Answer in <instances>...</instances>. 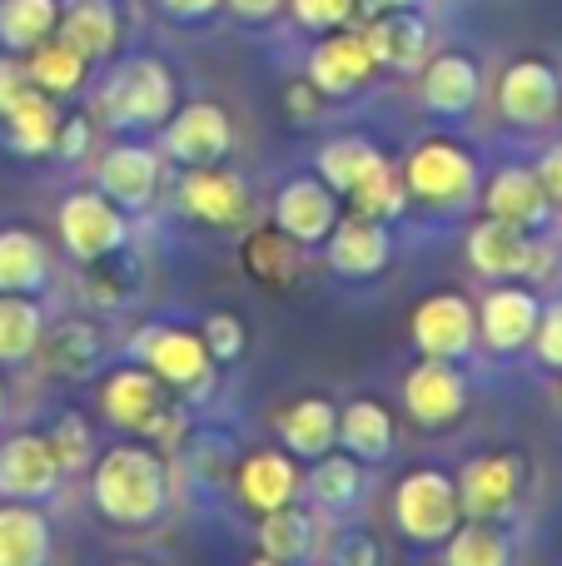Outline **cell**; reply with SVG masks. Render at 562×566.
<instances>
[{"label": "cell", "instance_id": "obj_1", "mask_svg": "<svg viewBox=\"0 0 562 566\" xmlns=\"http://www.w3.org/2000/svg\"><path fill=\"white\" fill-rule=\"evenodd\" d=\"M95 512L115 527H149L169 507V468L145 442H115L90 468Z\"/></svg>", "mask_w": 562, "mask_h": 566}, {"label": "cell", "instance_id": "obj_2", "mask_svg": "<svg viewBox=\"0 0 562 566\" xmlns=\"http://www.w3.org/2000/svg\"><path fill=\"white\" fill-rule=\"evenodd\" d=\"M398 175H404L408 205H418L424 214H438V219L468 214L478 205V189H483V169H478L473 149L448 135L418 139L404 155Z\"/></svg>", "mask_w": 562, "mask_h": 566}, {"label": "cell", "instance_id": "obj_3", "mask_svg": "<svg viewBox=\"0 0 562 566\" xmlns=\"http://www.w3.org/2000/svg\"><path fill=\"white\" fill-rule=\"evenodd\" d=\"M175 70L155 55H135V60H119L115 75L100 85V119L110 129H159L169 115H175Z\"/></svg>", "mask_w": 562, "mask_h": 566}, {"label": "cell", "instance_id": "obj_4", "mask_svg": "<svg viewBox=\"0 0 562 566\" xmlns=\"http://www.w3.org/2000/svg\"><path fill=\"white\" fill-rule=\"evenodd\" d=\"M388 512H394V527L404 542L444 547L458 532V522H464V497H458V482L444 468H414L398 478Z\"/></svg>", "mask_w": 562, "mask_h": 566}, {"label": "cell", "instance_id": "obj_5", "mask_svg": "<svg viewBox=\"0 0 562 566\" xmlns=\"http://www.w3.org/2000/svg\"><path fill=\"white\" fill-rule=\"evenodd\" d=\"M60 244L75 264H110L129 244V214L105 195V189H75L55 209Z\"/></svg>", "mask_w": 562, "mask_h": 566}, {"label": "cell", "instance_id": "obj_6", "mask_svg": "<svg viewBox=\"0 0 562 566\" xmlns=\"http://www.w3.org/2000/svg\"><path fill=\"white\" fill-rule=\"evenodd\" d=\"M135 363H145L165 388L189 392V398H205L215 388V368L219 363L209 358L205 338L189 328H175V323H155V328H139L135 343H129Z\"/></svg>", "mask_w": 562, "mask_h": 566}, {"label": "cell", "instance_id": "obj_7", "mask_svg": "<svg viewBox=\"0 0 562 566\" xmlns=\"http://www.w3.org/2000/svg\"><path fill=\"white\" fill-rule=\"evenodd\" d=\"M100 412H105L110 428L135 432V438H169V432H179V422H169L175 412L165 402V382L145 363L115 368L100 382Z\"/></svg>", "mask_w": 562, "mask_h": 566}, {"label": "cell", "instance_id": "obj_8", "mask_svg": "<svg viewBox=\"0 0 562 566\" xmlns=\"http://www.w3.org/2000/svg\"><path fill=\"white\" fill-rule=\"evenodd\" d=\"M159 149L165 159L195 169V165H225V155L235 149V119L215 99H189L175 105V115L159 125Z\"/></svg>", "mask_w": 562, "mask_h": 566}, {"label": "cell", "instance_id": "obj_9", "mask_svg": "<svg viewBox=\"0 0 562 566\" xmlns=\"http://www.w3.org/2000/svg\"><path fill=\"white\" fill-rule=\"evenodd\" d=\"M473 308H478V343H483L488 353L513 358V353L533 348L538 318H543V298H538L528 283H518V279L488 283V293Z\"/></svg>", "mask_w": 562, "mask_h": 566}, {"label": "cell", "instance_id": "obj_10", "mask_svg": "<svg viewBox=\"0 0 562 566\" xmlns=\"http://www.w3.org/2000/svg\"><path fill=\"white\" fill-rule=\"evenodd\" d=\"M468 264L473 274H483L488 283H503V279H543L548 274V249L538 244L528 229H513L503 219H478L468 229Z\"/></svg>", "mask_w": 562, "mask_h": 566}, {"label": "cell", "instance_id": "obj_11", "mask_svg": "<svg viewBox=\"0 0 562 566\" xmlns=\"http://www.w3.org/2000/svg\"><path fill=\"white\" fill-rule=\"evenodd\" d=\"M179 209L205 229H249L254 219V189L225 165H195L179 179Z\"/></svg>", "mask_w": 562, "mask_h": 566}, {"label": "cell", "instance_id": "obj_12", "mask_svg": "<svg viewBox=\"0 0 562 566\" xmlns=\"http://www.w3.org/2000/svg\"><path fill=\"white\" fill-rule=\"evenodd\" d=\"M454 482H458V497H464V517L503 522L523 502L528 462L523 452H478L473 462H464V472Z\"/></svg>", "mask_w": 562, "mask_h": 566}, {"label": "cell", "instance_id": "obj_13", "mask_svg": "<svg viewBox=\"0 0 562 566\" xmlns=\"http://www.w3.org/2000/svg\"><path fill=\"white\" fill-rule=\"evenodd\" d=\"M408 333H414V348L424 353V358L464 363L468 353L478 348V308L464 298V293L438 289L414 308Z\"/></svg>", "mask_w": 562, "mask_h": 566}, {"label": "cell", "instance_id": "obj_14", "mask_svg": "<svg viewBox=\"0 0 562 566\" xmlns=\"http://www.w3.org/2000/svg\"><path fill=\"white\" fill-rule=\"evenodd\" d=\"M468 378L458 363L448 358H424L408 368L404 378V412L414 418V428L424 432H438V428H454V422H464L468 412Z\"/></svg>", "mask_w": 562, "mask_h": 566}, {"label": "cell", "instance_id": "obj_15", "mask_svg": "<svg viewBox=\"0 0 562 566\" xmlns=\"http://www.w3.org/2000/svg\"><path fill=\"white\" fill-rule=\"evenodd\" d=\"M378 60H374V45L358 25H339V30H324L314 50H309V85L319 90L324 99H348L374 80Z\"/></svg>", "mask_w": 562, "mask_h": 566}, {"label": "cell", "instance_id": "obj_16", "mask_svg": "<svg viewBox=\"0 0 562 566\" xmlns=\"http://www.w3.org/2000/svg\"><path fill=\"white\" fill-rule=\"evenodd\" d=\"M558 99H562V75L538 55L513 60V65L498 75V115L513 129L558 125Z\"/></svg>", "mask_w": 562, "mask_h": 566}, {"label": "cell", "instance_id": "obj_17", "mask_svg": "<svg viewBox=\"0 0 562 566\" xmlns=\"http://www.w3.org/2000/svg\"><path fill=\"white\" fill-rule=\"evenodd\" d=\"M483 99V65L468 50H434L418 70V105L438 119H468Z\"/></svg>", "mask_w": 562, "mask_h": 566}, {"label": "cell", "instance_id": "obj_18", "mask_svg": "<svg viewBox=\"0 0 562 566\" xmlns=\"http://www.w3.org/2000/svg\"><path fill=\"white\" fill-rule=\"evenodd\" d=\"M324 264L334 269L339 279H378L388 264H394V234H388L384 219L368 214H339L334 234L324 239Z\"/></svg>", "mask_w": 562, "mask_h": 566}, {"label": "cell", "instance_id": "obj_19", "mask_svg": "<svg viewBox=\"0 0 562 566\" xmlns=\"http://www.w3.org/2000/svg\"><path fill=\"white\" fill-rule=\"evenodd\" d=\"M159 179H165V149H149V145H110L100 155V169H95V189H105L125 214L135 209H149L159 195Z\"/></svg>", "mask_w": 562, "mask_h": 566}, {"label": "cell", "instance_id": "obj_20", "mask_svg": "<svg viewBox=\"0 0 562 566\" xmlns=\"http://www.w3.org/2000/svg\"><path fill=\"white\" fill-rule=\"evenodd\" d=\"M60 462L45 432H10L0 442V497L6 502H50L60 488Z\"/></svg>", "mask_w": 562, "mask_h": 566}, {"label": "cell", "instance_id": "obj_21", "mask_svg": "<svg viewBox=\"0 0 562 566\" xmlns=\"http://www.w3.org/2000/svg\"><path fill=\"white\" fill-rule=\"evenodd\" d=\"M339 214H344V209H339V195L319 175L284 179V185H279V195H274V224L284 229L294 244H304V249L324 244V239L334 234Z\"/></svg>", "mask_w": 562, "mask_h": 566}, {"label": "cell", "instance_id": "obj_22", "mask_svg": "<svg viewBox=\"0 0 562 566\" xmlns=\"http://www.w3.org/2000/svg\"><path fill=\"white\" fill-rule=\"evenodd\" d=\"M235 492L254 517L274 507H289V502L304 497V472H299V458L284 448H254L239 458L235 468Z\"/></svg>", "mask_w": 562, "mask_h": 566}, {"label": "cell", "instance_id": "obj_23", "mask_svg": "<svg viewBox=\"0 0 562 566\" xmlns=\"http://www.w3.org/2000/svg\"><path fill=\"white\" fill-rule=\"evenodd\" d=\"M478 205H483L488 219H503V224L528 229V234H538V229L553 224V199L543 195L533 165L493 169V175L483 179V189H478Z\"/></svg>", "mask_w": 562, "mask_h": 566}, {"label": "cell", "instance_id": "obj_24", "mask_svg": "<svg viewBox=\"0 0 562 566\" xmlns=\"http://www.w3.org/2000/svg\"><path fill=\"white\" fill-rule=\"evenodd\" d=\"M364 35H368V45H374L378 70H388V75H418L424 60L434 55V30H428V20L418 15V6L368 15Z\"/></svg>", "mask_w": 562, "mask_h": 566}, {"label": "cell", "instance_id": "obj_25", "mask_svg": "<svg viewBox=\"0 0 562 566\" xmlns=\"http://www.w3.org/2000/svg\"><path fill=\"white\" fill-rule=\"evenodd\" d=\"M339 448L348 458H358L364 468H378V462L394 458L398 448V422L394 412L384 408L378 398H354L339 408Z\"/></svg>", "mask_w": 562, "mask_h": 566}, {"label": "cell", "instance_id": "obj_26", "mask_svg": "<svg viewBox=\"0 0 562 566\" xmlns=\"http://www.w3.org/2000/svg\"><path fill=\"white\" fill-rule=\"evenodd\" d=\"M364 482L368 468L348 452H324L314 458V468L304 472V497L319 517H348V512L364 502Z\"/></svg>", "mask_w": 562, "mask_h": 566}, {"label": "cell", "instance_id": "obj_27", "mask_svg": "<svg viewBox=\"0 0 562 566\" xmlns=\"http://www.w3.org/2000/svg\"><path fill=\"white\" fill-rule=\"evenodd\" d=\"M274 432L284 452H294L299 462H314L339 448V408L329 398H299L279 412Z\"/></svg>", "mask_w": 562, "mask_h": 566}, {"label": "cell", "instance_id": "obj_28", "mask_svg": "<svg viewBox=\"0 0 562 566\" xmlns=\"http://www.w3.org/2000/svg\"><path fill=\"white\" fill-rule=\"evenodd\" d=\"M60 40L80 50V55L95 65V60H110L119 45V10L115 0H60Z\"/></svg>", "mask_w": 562, "mask_h": 566}, {"label": "cell", "instance_id": "obj_29", "mask_svg": "<svg viewBox=\"0 0 562 566\" xmlns=\"http://www.w3.org/2000/svg\"><path fill=\"white\" fill-rule=\"evenodd\" d=\"M0 119H6V145L15 149V155H25V159L55 155V135H60V119H65L55 109V95L30 85Z\"/></svg>", "mask_w": 562, "mask_h": 566}, {"label": "cell", "instance_id": "obj_30", "mask_svg": "<svg viewBox=\"0 0 562 566\" xmlns=\"http://www.w3.org/2000/svg\"><path fill=\"white\" fill-rule=\"evenodd\" d=\"M239 259H244V274L264 283V289H289L304 274V244H294L279 224L249 229L244 244H239Z\"/></svg>", "mask_w": 562, "mask_h": 566}, {"label": "cell", "instance_id": "obj_31", "mask_svg": "<svg viewBox=\"0 0 562 566\" xmlns=\"http://www.w3.org/2000/svg\"><path fill=\"white\" fill-rule=\"evenodd\" d=\"M50 517L40 502H0V566H45Z\"/></svg>", "mask_w": 562, "mask_h": 566}, {"label": "cell", "instance_id": "obj_32", "mask_svg": "<svg viewBox=\"0 0 562 566\" xmlns=\"http://www.w3.org/2000/svg\"><path fill=\"white\" fill-rule=\"evenodd\" d=\"M314 542H319V512L304 507V502H289V507H274L259 517V552H269V557L289 566H304Z\"/></svg>", "mask_w": 562, "mask_h": 566}, {"label": "cell", "instance_id": "obj_33", "mask_svg": "<svg viewBox=\"0 0 562 566\" xmlns=\"http://www.w3.org/2000/svg\"><path fill=\"white\" fill-rule=\"evenodd\" d=\"M378 159H388V155L374 145V139H364V135H334V139H324V145H319L314 175L324 179V185L334 189L339 199H348V189H354L358 179H364L368 169L378 165Z\"/></svg>", "mask_w": 562, "mask_h": 566}, {"label": "cell", "instance_id": "obj_34", "mask_svg": "<svg viewBox=\"0 0 562 566\" xmlns=\"http://www.w3.org/2000/svg\"><path fill=\"white\" fill-rule=\"evenodd\" d=\"M50 283V254L30 229H0V293H30L35 298Z\"/></svg>", "mask_w": 562, "mask_h": 566}, {"label": "cell", "instance_id": "obj_35", "mask_svg": "<svg viewBox=\"0 0 562 566\" xmlns=\"http://www.w3.org/2000/svg\"><path fill=\"white\" fill-rule=\"evenodd\" d=\"M25 75H30V85L45 90V95H75L90 80V60L80 55L70 40L50 35V40H40L35 50H25Z\"/></svg>", "mask_w": 562, "mask_h": 566}, {"label": "cell", "instance_id": "obj_36", "mask_svg": "<svg viewBox=\"0 0 562 566\" xmlns=\"http://www.w3.org/2000/svg\"><path fill=\"white\" fill-rule=\"evenodd\" d=\"M45 338V313L30 293H0V363H30Z\"/></svg>", "mask_w": 562, "mask_h": 566}, {"label": "cell", "instance_id": "obj_37", "mask_svg": "<svg viewBox=\"0 0 562 566\" xmlns=\"http://www.w3.org/2000/svg\"><path fill=\"white\" fill-rule=\"evenodd\" d=\"M444 566H513V542L498 522L464 517L444 542Z\"/></svg>", "mask_w": 562, "mask_h": 566}, {"label": "cell", "instance_id": "obj_38", "mask_svg": "<svg viewBox=\"0 0 562 566\" xmlns=\"http://www.w3.org/2000/svg\"><path fill=\"white\" fill-rule=\"evenodd\" d=\"M60 25V0H0V45L25 55Z\"/></svg>", "mask_w": 562, "mask_h": 566}, {"label": "cell", "instance_id": "obj_39", "mask_svg": "<svg viewBox=\"0 0 562 566\" xmlns=\"http://www.w3.org/2000/svg\"><path fill=\"white\" fill-rule=\"evenodd\" d=\"M348 209L354 214H368V219H398L408 209V189H404V175H398L394 159H378L354 189H348Z\"/></svg>", "mask_w": 562, "mask_h": 566}, {"label": "cell", "instance_id": "obj_40", "mask_svg": "<svg viewBox=\"0 0 562 566\" xmlns=\"http://www.w3.org/2000/svg\"><path fill=\"white\" fill-rule=\"evenodd\" d=\"M40 353H45V363L60 373V378H75V373L95 368L105 343H100V333L90 328V323H65L55 338H40Z\"/></svg>", "mask_w": 562, "mask_h": 566}, {"label": "cell", "instance_id": "obj_41", "mask_svg": "<svg viewBox=\"0 0 562 566\" xmlns=\"http://www.w3.org/2000/svg\"><path fill=\"white\" fill-rule=\"evenodd\" d=\"M50 438V452H55L60 472H90L95 468V432H90V422L80 418V412H60L55 428L45 432Z\"/></svg>", "mask_w": 562, "mask_h": 566}, {"label": "cell", "instance_id": "obj_42", "mask_svg": "<svg viewBox=\"0 0 562 566\" xmlns=\"http://www.w3.org/2000/svg\"><path fill=\"white\" fill-rule=\"evenodd\" d=\"M199 338H205V348H209V358L215 363H235V358H244V318L239 313H209L205 318V328H199Z\"/></svg>", "mask_w": 562, "mask_h": 566}, {"label": "cell", "instance_id": "obj_43", "mask_svg": "<svg viewBox=\"0 0 562 566\" xmlns=\"http://www.w3.org/2000/svg\"><path fill=\"white\" fill-rule=\"evenodd\" d=\"M289 10H294V20L304 30H314V35H324V30H339V25H354L358 15V0H289Z\"/></svg>", "mask_w": 562, "mask_h": 566}, {"label": "cell", "instance_id": "obj_44", "mask_svg": "<svg viewBox=\"0 0 562 566\" xmlns=\"http://www.w3.org/2000/svg\"><path fill=\"white\" fill-rule=\"evenodd\" d=\"M533 348H538V358H543L548 368L562 373V298L543 308V318H538V333H533Z\"/></svg>", "mask_w": 562, "mask_h": 566}, {"label": "cell", "instance_id": "obj_45", "mask_svg": "<svg viewBox=\"0 0 562 566\" xmlns=\"http://www.w3.org/2000/svg\"><path fill=\"white\" fill-rule=\"evenodd\" d=\"M334 566H384V552L368 532H344L334 542Z\"/></svg>", "mask_w": 562, "mask_h": 566}, {"label": "cell", "instance_id": "obj_46", "mask_svg": "<svg viewBox=\"0 0 562 566\" xmlns=\"http://www.w3.org/2000/svg\"><path fill=\"white\" fill-rule=\"evenodd\" d=\"M284 109L299 119V125H309V119H319V109H324V95H319V90L309 85V75H304V80H294V85L284 90Z\"/></svg>", "mask_w": 562, "mask_h": 566}, {"label": "cell", "instance_id": "obj_47", "mask_svg": "<svg viewBox=\"0 0 562 566\" xmlns=\"http://www.w3.org/2000/svg\"><path fill=\"white\" fill-rule=\"evenodd\" d=\"M55 155L60 159H85L90 155V119H60V135H55Z\"/></svg>", "mask_w": 562, "mask_h": 566}, {"label": "cell", "instance_id": "obj_48", "mask_svg": "<svg viewBox=\"0 0 562 566\" xmlns=\"http://www.w3.org/2000/svg\"><path fill=\"white\" fill-rule=\"evenodd\" d=\"M533 175H538V185H543V195L553 199V209H562V139H558V145H548L543 155H538Z\"/></svg>", "mask_w": 562, "mask_h": 566}, {"label": "cell", "instance_id": "obj_49", "mask_svg": "<svg viewBox=\"0 0 562 566\" xmlns=\"http://www.w3.org/2000/svg\"><path fill=\"white\" fill-rule=\"evenodd\" d=\"M159 10H165L169 20H179V25H199V20H209L215 10H225V0H159Z\"/></svg>", "mask_w": 562, "mask_h": 566}, {"label": "cell", "instance_id": "obj_50", "mask_svg": "<svg viewBox=\"0 0 562 566\" xmlns=\"http://www.w3.org/2000/svg\"><path fill=\"white\" fill-rule=\"evenodd\" d=\"M30 90V75H25V65L20 60H0V115H6L10 105H15L20 95Z\"/></svg>", "mask_w": 562, "mask_h": 566}, {"label": "cell", "instance_id": "obj_51", "mask_svg": "<svg viewBox=\"0 0 562 566\" xmlns=\"http://www.w3.org/2000/svg\"><path fill=\"white\" fill-rule=\"evenodd\" d=\"M225 10H235L244 25H269L279 10H289V0H225Z\"/></svg>", "mask_w": 562, "mask_h": 566}, {"label": "cell", "instance_id": "obj_52", "mask_svg": "<svg viewBox=\"0 0 562 566\" xmlns=\"http://www.w3.org/2000/svg\"><path fill=\"white\" fill-rule=\"evenodd\" d=\"M404 6H418V0H358L364 15H384V10H404Z\"/></svg>", "mask_w": 562, "mask_h": 566}, {"label": "cell", "instance_id": "obj_53", "mask_svg": "<svg viewBox=\"0 0 562 566\" xmlns=\"http://www.w3.org/2000/svg\"><path fill=\"white\" fill-rule=\"evenodd\" d=\"M249 566H289V562H279V557H269V552H259V557L249 562Z\"/></svg>", "mask_w": 562, "mask_h": 566}, {"label": "cell", "instance_id": "obj_54", "mask_svg": "<svg viewBox=\"0 0 562 566\" xmlns=\"http://www.w3.org/2000/svg\"><path fill=\"white\" fill-rule=\"evenodd\" d=\"M0 418H6V382H0Z\"/></svg>", "mask_w": 562, "mask_h": 566}, {"label": "cell", "instance_id": "obj_55", "mask_svg": "<svg viewBox=\"0 0 562 566\" xmlns=\"http://www.w3.org/2000/svg\"><path fill=\"white\" fill-rule=\"evenodd\" d=\"M558 418H562V382H558Z\"/></svg>", "mask_w": 562, "mask_h": 566}, {"label": "cell", "instance_id": "obj_56", "mask_svg": "<svg viewBox=\"0 0 562 566\" xmlns=\"http://www.w3.org/2000/svg\"><path fill=\"white\" fill-rule=\"evenodd\" d=\"M558 129H562V99H558Z\"/></svg>", "mask_w": 562, "mask_h": 566}, {"label": "cell", "instance_id": "obj_57", "mask_svg": "<svg viewBox=\"0 0 562 566\" xmlns=\"http://www.w3.org/2000/svg\"><path fill=\"white\" fill-rule=\"evenodd\" d=\"M115 566H139V562H115Z\"/></svg>", "mask_w": 562, "mask_h": 566}]
</instances>
